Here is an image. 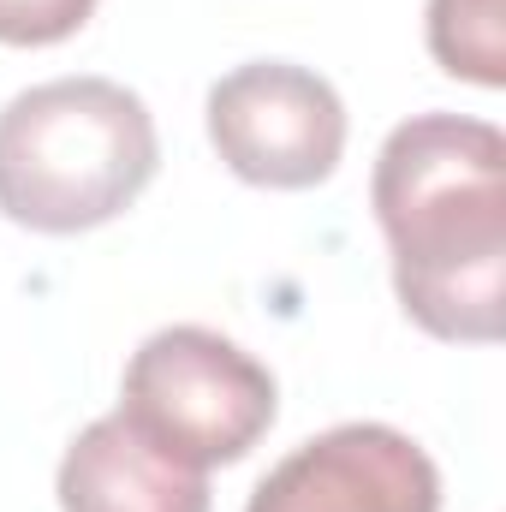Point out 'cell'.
<instances>
[{"label":"cell","mask_w":506,"mask_h":512,"mask_svg":"<svg viewBox=\"0 0 506 512\" xmlns=\"http://www.w3.org/2000/svg\"><path fill=\"white\" fill-rule=\"evenodd\" d=\"M370 203L405 316L435 340L489 346L506 316V137L489 120L417 114L376 155Z\"/></svg>","instance_id":"1"},{"label":"cell","mask_w":506,"mask_h":512,"mask_svg":"<svg viewBox=\"0 0 506 512\" xmlns=\"http://www.w3.org/2000/svg\"><path fill=\"white\" fill-rule=\"evenodd\" d=\"M155 167V120L114 78H54L0 114V215L30 233H90L126 215Z\"/></svg>","instance_id":"2"},{"label":"cell","mask_w":506,"mask_h":512,"mask_svg":"<svg viewBox=\"0 0 506 512\" xmlns=\"http://www.w3.org/2000/svg\"><path fill=\"white\" fill-rule=\"evenodd\" d=\"M274 376L215 328H161L126 364L120 417L161 453L209 471L245 459L274 423Z\"/></svg>","instance_id":"3"},{"label":"cell","mask_w":506,"mask_h":512,"mask_svg":"<svg viewBox=\"0 0 506 512\" xmlns=\"http://www.w3.org/2000/svg\"><path fill=\"white\" fill-rule=\"evenodd\" d=\"M209 143L245 185L310 191L346 155V108L328 78L256 60L209 90Z\"/></svg>","instance_id":"4"},{"label":"cell","mask_w":506,"mask_h":512,"mask_svg":"<svg viewBox=\"0 0 506 512\" xmlns=\"http://www.w3.org/2000/svg\"><path fill=\"white\" fill-rule=\"evenodd\" d=\"M245 512H441V471L387 423H340L286 453Z\"/></svg>","instance_id":"5"},{"label":"cell","mask_w":506,"mask_h":512,"mask_svg":"<svg viewBox=\"0 0 506 512\" xmlns=\"http://www.w3.org/2000/svg\"><path fill=\"white\" fill-rule=\"evenodd\" d=\"M54 489L60 512H209V471L161 453L120 411L66 447Z\"/></svg>","instance_id":"6"},{"label":"cell","mask_w":506,"mask_h":512,"mask_svg":"<svg viewBox=\"0 0 506 512\" xmlns=\"http://www.w3.org/2000/svg\"><path fill=\"white\" fill-rule=\"evenodd\" d=\"M501 0H429V54L441 72L471 78L483 90L506 84V30Z\"/></svg>","instance_id":"7"},{"label":"cell","mask_w":506,"mask_h":512,"mask_svg":"<svg viewBox=\"0 0 506 512\" xmlns=\"http://www.w3.org/2000/svg\"><path fill=\"white\" fill-rule=\"evenodd\" d=\"M96 0H0V42L12 48H54L90 24Z\"/></svg>","instance_id":"8"}]
</instances>
